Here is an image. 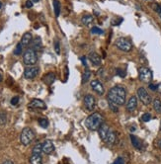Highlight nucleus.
<instances>
[{"label":"nucleus","mask_w":161,"mask_h":164,"mask_svg":"<svg viewBox=\"0 0 161 164\" xmlns=\"http://www.w3.org/2000/svg\"><path fill=\"white\" fill-rule=\"evenodd\" d=\"M126 89L123 86H114L113 88L110 89V91L108 92V100L113 102V103L117 104L118 106H122L126 103Z\"/></svg>","instance_id":"1"},{"label":"nucleus","mask_w":161,"mask_h":164,"mask_svg":"<svg viewBox=\"0 0 161 164\" xmlns=\"http://www.w3.org/2000/svg\"><path fill=\"white\" fill-rule=\"evenodd\" d=\"M104 122H105V119L102 114L93 113L92 115H90L86 119L85 126H87L89 131L94 132V131H98L99 128L104 124Z\"/></svg>","instance_id":"2"},{"label":"nucleus","mask_w":161,"mask_h":164,"mask_svg":"<svg viewBox=\"0 0 161 164\" xmlns=\"http://www.w3.org/2000/svg\"><path fill=\"white\" fill-rule=\"evenodd\" d=\"M23 61L26 65H34L38 61V55L33 49H28L23 54Z\"/></svg>","instance_id":"3"},{"label":"nucleus","mask_w":161,"mask_h":164,"mask_svg":"<svg viewBox=\"0 0 161 164\" xmlns=\"http://www.w3.org/2000/svg\"><path fill=\"white\" fill-rule=\"evenodd\" d=\"M35 138V132L32 129L25 128L20 135V141L23 145H29Z\"/></svg>","instance_id":"4"},{"label":"nucleus","mask_w":161,"mask_h":164,"mask_svg":"<svg viewBox=\"0 0 161 164\" xmlns=\"http://www.w3.org/2000/svg\"><path fill=\"white\" fill-rule=\"evenodd\" d=\"M138 77L140 81L144 83H149L152 80V72L147 67L142 66L138 69Z\"/></svg>","instance_id":"5"},{"label":"nucleus","mask_w":161,"mask_h":164,"mask_svg":"<svg viewBox=\"0 0 161 164\" xmlns=\"http://www.w3.org/2000/svg\"><path fill=\"white\" fill-rule=\"evenodd\" d=\"M116 46L118 49H120L121 51H125V52H129L132 51V46L131 44V42L128 41L125 38H119L116 41Z\"/></svg>","instance_id":"6"},{"label":"nucleus","mask_w":161,"mask_h":164,"mask_svg":"<svg viewBox=\"0 0 161 164\" xmlns=\"http://www.w3.org/2000/svg\"><path fill=\"white\" fill-rule=\"evenodd\" d=\"M137 96L142 103L144 105H149L151 103V97L150 95L148 94V92L146 91V89L143 87H139L137 89Z\"/></svg>","instance_id":"7"},{"label":"nucleus","mask_w":161,"mask_h":164,"mask_svg":"<svg viewBox=\"0 0 161 164\" xmlns=\"http://www.w3.org/2000/svg\"><path fill=\"white\" fill-rule=\"evenodd\" d=\"M83 103H84V107L87 109L88 111L92 112L93 110L95 109L96 106V100L94 98V96L91 94H87L84 96V100H83Z\"/></svg>","instance_id":"8"},{"label":"nucleus","mask_w":161,"mask_h":164,"mask_svg":"<svg viewBox=\"0 0 161 164\" xmlns=\"http://www.w3.org/2000/svg\"><path fill=\"white\" fill-rule=\"evenodd\" d=\"M39 74V68L37 66L28 67L24 71V77L26 79H34Z\"/></svg>","instance_id":"9"},{"label":"nucleus","mask_w":161,"mask_h":164,"mask_svg":"<svg viewBox=\"0 0 161 164\" xmlns=\"http://www.w3.org/2000/svg\"><path fill=\"white\" fill-rule=\"evenodd\" d=\"M90 86L98 95H103L105 93L104 86L100 81H99V80H92V81L90 82Z\"/></svg>","instance_id":"10"},{"label":"nucleus","mask_w":161,"mask_h":164,"mask_svg":"<svg viewBox=\"0 0 161 164\" xmlns=\"http://www.w3.org/2000/svg\"><path fill=\"white\" fill-rule=\"evenodd\" d=\"M111 132V129H110V126L106 125V124H103L100 128H99L98 129V132H99V137L101 138V140H103L105 142V140H106V138L108 137V135H109V132Z\"/></svg>","instance_id":"11"},{"label":"nucleus","mask_w":161,"mask_h":164,"mask_svg":"<svg viewBox=\"0 0 161 164\" xmlns=\"http://www.w3.org/2000/svg\"><path fill=\"white\" fill-rule=\"evenodd\" d=\"M42 148H43V152L46 154H51L54 151V145L52 143V141L49 140H46L43 142Z\"/></svg>","instance_id":"12"},{"label":"nucleus","mask_w":161,"mask_h":164,"mask_svg":"<svg viewBox=\"0 0 161 164\" xmlns=\"http://www.w3.org/2000/svg\"><path fill=\"white\" fill-rule=\"evenodd\" d=\"M29 108H34V109H41V110H46V105L44 101L40 100V99H34L29 103Z\"/></svg>","instance_id":"13"},{"label":"nucleus","mask_w":161,"mask_h":164,"mask_svg":"<svg viewBox=\"0 0 161 164\" xmlns=\"http://www.w3.org/2000/svg\"><path fill=\"white\" fill-rule=\"evenodd\" d=\"M137 98L135 96H132L128 101V104H126V110L132 113L137 109Z\"/></svg>","instance_id":"14"},{"label":"nucleus","mask_w":161,"mask_h":164,"mask_svg":"<svg viewBox=\"0 0 161 164\" xmlns=\"http://www.w3.org/2000/svg\"><path fill=\"white\" fill-rule=\"evenodd\" d=\"M88 57H89V60H90L94 65H100L101 64V57L97 54V52H95V51L90 52Z\"/></svg>","instance_id":"15"},{"label":"nucleus","mask_w":161,"mask_h":164,"mask_svg":"<svg viewBox=\"0 0 161 164\" xmlns=\"http://www.w3.org/2000/svg\"><path fill=\"white\" fill-rule=\"evenodd\" d=\"M32 40H33V36L31 33H25L22 39H21V44H22L23 47H27V46H29L31 43H32Z\"/></svg>","instance_id":"16"},{"label":"nucleus","mask_w":161,"mask_h":164,"mask_svg":"<svg viewBox=\"0 0 161 164\" xmlns=\"http://www.w3.org/2000/svg\"><path fill=\"white\" fill-rule=\"evenodd\" d=\"M129 138H131V141H132V145H134L135 148H137V149H138V150L142 149L143 143H142V141L139 140L138 138H137L135 135H131V137Z\"/></svg>","instance_id":"17"},{"label":"nucleus","mask_w":161,"mask_h":164,"mask_svg":"<svg viewBox=\"0 0 161 164\" xmlns=\"http://www.w3.org/2000/svg\"><path fill=\"white\" fill-rule=\"evenodd\" d=\"M116 141H117V134L115 132L111 131L109 132V135H108V137L106 138V140H105V142H106L107 144H109V145H114L116 143Z\"/></svg>","instance_id":"18"},{"label":"nucleus","mask_w":161,"mask_h":164,"mask_svg":"<svg viewBox=\"0 0 161 164\" xmlns=\"http://www.w3.org/2000/svg\"><path fill=\"white\" fill-rule=\"evenodd\" d=\"M43 80H44V82L46 83V85H51L52 83L54 82V80H55L54 73L49 72L48 74H46V75L44 76V78H43Z\"/></svg>","instance_id":"19"},{"label":"nucleus","mask_w":161,"mask_h":164,"mask_svg":"<svg viewBox=\"0 0 161 164\" xmlns=\"http://www.w3.org/2000/svg\"><path fill=\"white\" fill-rule=\"evenodd\" d=\"M42 40L40 37H37V38L33 41V44H32V47L34 51H39V49H42Z\"/></svg>","instance_id":"20"},{"label":"nucleus","mask_w":161,"mask_h":164,"mask_svg":"<svg viewBox=\"0 0 161 164\" xmlns=\"http://www.w3.org/2000/svg\"><path fill=\"white\" fill-rule=\"evenodd\" d=\"M31 164H42V156L40 154H32L30 157Z\"/></svg>","instance_id":"21"},{"label":"nucleus","mask_w":161,"mask_h":164,"mask_svg":"<svg viewBox=\"0 0 161 164\" xmlns=\"http://www.w3.org/2000/svg\"><path fill=\"white\" fill-rule=\"evenodd\" d=\"M93 22H94V18H93L92 15H85V16L82 17V23L85 26H90Z\"/></svg>","instance_id":"22"},{"label":"nucleus","mask_w":161,"mask_h":164,"mask_svg":"<svg viewBox=\"0 0 161 164\" xmlns=\"http://www.w3.org/2000/svg\"><path fill=\"white\" fill-rule=\"evenodd\" d=\"M153 105V109L155 110V112H157L158 114H161V100L158 98H155L152 102Z\"/></svg>","instance_id":"23"},{"label":"nucleus","mask_w":161,"mask_h":164,"mask_svg":"<svg viewBox=\"0 0 161 164\" xmlns=\"http://www.w3.org/2000/svg\"><path fill=\"white\" fill-rule=\"evenodd\" d=\"M54 9L55 17H58L60 14V3L58 0H54Z\"/></svg>","instance_id":"24"},{"label":"nucleus","mask_w":161,"mask_h":164,"mask_svg":"<svg viewBox=\"0 0 161 164\" xmlns=\"http://www.w3.org/2000/svg\"><path fill=\"white\" fill-rule=\"evenodd\" d=\"M90 76H91V71L88 68H86V70L84 71V73H83V75H82V83L83 84H85V83L90 79Z\"/></svg>","instance_id":"25"},{"label":"nucleus","mask_w":161,"mask_h":164,"mask_svg":"<svg viewBox=\"0 0 161 164\" xmlns=\"http://www.w3.org/2000/svg\"><path fill=\"white\" fill-rule=\"evenodd\" d=\"M43 152V148H42V143H37L32 149V154H40Z\"/></svg>","instance_id":"26"},{"label":"nucleus","mask_w":161,"mask_h":164,"mask_svg":"<svg viewBox=\"0 0 161 164\" xmlns=\"http://www.w3.org/2000/svg\"><path fill=\"white\" fill-rule=\"evenodd\" d=\"M39 125L42 126V128H48L49 126V121L48 119H46V118H41V119H39Z\"/></svg>","instance_id":"27"},{"label":"nucleus","mask_w":161,"mask_h":164,"mask_svg":"<svg viewBox=\"0 0 161 164\" xmlns=\"http://www.w3.org/2000/svg\"><path fill=\"white\" fill-rule=\"evenodd\" d=\"M22 49H23V46H22L21 43H19L14 49V54L15 55H20L21 54H22Z\"/></svg>","instance_id":"28"},{"label":"nucleus","mask_w":161,"mask_h":164,"mask_svg":"<svg viewBox=\"0 0 161 164\" xmlns=\"http://www.w3.org/2000/svg\"><path fill=\"white\" fill-rule=\"evenodd\" d=\"M91 34H93V35H102V34H104V31L98 27H93L91 29Z\"/></svg>","instance_id":"29"},{"label":"nucleus","mask_w":161,"mask_h":164,"mask_svg":"<svg viewBox=\"0 0 161 164\" xmlns=\"http://www.w3.org/2000/svg\"><path fill=\"white\" fill-rule=\"evenodd\" d=\"M6 122H7V116H6V114L3 112H0V126L5 125Z\"/></svg>","instance_id":"30"},{"label":"nucleus","mask_w":161,"mask_h":164,"mask_svg":"<svg viewBox=\"0 0 161 164\" xmlns=\"http://www.w3.org/2000/svg\"><path fill=\"white\" fill-rule=\"evenodd\" d=\"M151 114H149V113H145V114H143L142 115V117H141V121L142 122H144V123H147V122H149V121L151 120Z\"/></svg>","instance_id":"31"},{"label":"nucleus","mask_w":161,"mask_h":164,"mask_svg":"<svg viewBox=\"0 0 161 164\" xmlns=\"http://www.w3.org/2000/svg\"><path fill=\"white\" fill-rule=\"evenodd\" d=\"M108 103H109V107H110V109L113 111L114 113H117L118 111H119V109H118V105L115 104V103H113V102H111L108 100Z\"/></svg>","instance_id":"32"},{"label":"nucleus","mask_w":161,"mask_h":164,"mask_svg":"<svg viewBox=\"0 0 161 164\" xmlns=\"http://www.w3.org/2000/svg\"><path fill=\"white\" fill-rule=\"evenodd\" d=\"M54 51L57 52V54H60V42L57 41V40H55L54 41Z\"/></svg>","instance_id":"33"},{"label":"nucleus","mask_w":161,"mask_h":164,"mask_svg":"<svg viewBox=\"0 0 161 164\" xmlns=\"http://www.w3.org/2000/svg\"><path fill=\"white\" fill-rule=\"evenodd\" d=\"M19 100H20V98L18 97V96H15V97L11 99V105H13V106L17 105L18 103H19Z\"/></svg>","instance_id":"34"},{"label":"nucleus","mask_w":161,"mask_h":164,"mask_svg":"<svg viewBox=\"0 0 161 164\" xmlns=\"http://www.w3.org/2000/svg\"><path fill=\"white\" fill-rule=\"evenodd\" d=\"M154 10H155L157 13H158L160 19H161V6L158 5V4H155V5H154Z\"/></svg>","instance_id":"35"},{"label":"nucleus","mask_w":161,"mask_h":164,"mask_svg":"<svg viewBox=\"0 0 161 164\" xmlns=\"http://www.w3.org/2000/svg\"><path fill=\"white\" fill-rule=\"evenodd\" d=\"M113 164H125V161H124V159L122 157H118V158L114 161Z\"/></svg>","instance_id":"36"},{"label":"nucleus","mask_w":161,"mask_h":164,"mask_svg":"<svg viewBox=\"0 0 161 164\" xmlns=\"http://www.w3.org/2000/svg\"><path fill=\"white\" fill-rule=\"evenodd\" d=\"M116 71H117V73H118V75H119V76H121V77H125L126 76V72L124 70L118 68Z\"/></svg>","instance_id":"37"},{"label":"nucleus","mask_w":161,"mask_h":164,"mask_svg":"<svg viewBox=\"0 0 161 164\" xmlns=\"http://www.w3.org/2000/svg\"><path fill=\"white\" fill-rule=\"evenodd\" d=\"M149 89L150 90H152V91H156L157 89H158V85H155V84H149Z\"/></svg>","instance_id":"38"},{"label":"nucleus","mask_w":161,"mask_h":164,"mask_svg":"<svg viewBox=\"0 0 161 164\" xmlns=\"http://www.w3.org/2000/svg\"><path fill=\"white\" fill-rule=\"evenodd\" d=\"M26 7L27 8H32L33 7V2H32V0H27L26 1Z\"/></svg>","instance_id":"39"},{"label":"nucleus","mask_w":161,"mask_h":164,"mask_svg":"<svg viewBox=\"0 0 161 164\" xmlns=\"http://www.w3.org/2000/svg\"><path fill=\"white\" fill-rule=\"evenodd\" d=\"M122 22H123V19H122V18H120V20H118V21L114 20L113 22H112V25H114V26L116 25V26H117V25H120Z\"/></svg>","instance_id":"40"},{"label":"nucleus","mask_w":161,"mask_h":164,"mask_svg":"<svg viewBox=\"0 0 161 164\" xmlns=\"http://www.w3.org/2000/svg\"><path fill=\"white\" fill-rule=\"evenodd\" d=\"M80 60H81L82 63L84 64V65L86 66V68H87V63H86V60H85V57H81V58H80Z\"/></svg>","instance_id":"41"},{"label":"nucleus","mask_w":161,"mask_h":164,"mask_svg":"<svg viewBox=\"0 0 161 164\" xmlns=\"http://www.w3.org/2000/svg\"><path fill=\"white\" fill-rule=\"evenodd\" d=\"M2 164H14V162L11 161V160H6V161H4Z\"/></svg>","instance_id":"42"},{"label":"nucleus","mask_w":161,"mask_h":164,"mask_svg":"<svg viewBox=\"0 0 161 164\" xmlns=\"http://www.w3.org/2000/svg\"><path fill=\"white\" fill-rule=\"evenodd\" d=\"M157 146H158V148L161 150V138H160L158 141H157Z\"/></svg>","instance_id":"43"},{"label":"nucleus","mask_w":161,"mask_h":164,"mask_svg":"<svg viewBox=\"0 0 161 164\" xmlns=\"http://www.w3.org/2000/svg\"><path fill=\"white\" fill-rule=\"evenodd\" d=\"M39 1H40V0H32L33 3H37V2H39Z\"/></svg>","instance_id":"44"},{"label":"nucleus","mask_w":161,"mask_h":164,"mask_svg":"<svg viewBox=\"0 0 161 164\" xmlns=\"http://www.w3.org/2000/svg\"><path fill=\"white\" fill-rule=\"evenodd\" d=\"M2 79H3V78H2V75H1V74H0V82L2 81Z\"/></svg>","instance_id":"45"},{"label":"nucleus","mask_w":161,"mask_h":164,"mask_svg":"<svg viewBox=\"0 0 161 164\" xmlns=\"http://www.w3.org/2000/svg\"><path fill=\"white\" fill-rule=\"evenodd\" d=\"M2 7V4H1V2H0V8H1Z\"/></svg>","instance_id":"46"},{"label":"nucleus","mask_w":161,"mask_h":164,"mask_svg":"<svg viewBox=\"0 0 161 164\" xmlns=\"http://www.w3.org/2000/svg\"><path fill=\"white\" fill-rule=\"evenodd\" d=\"M160 132H161V122H160Z\"/></svg>","instance_id":"47"}]
</instances>
